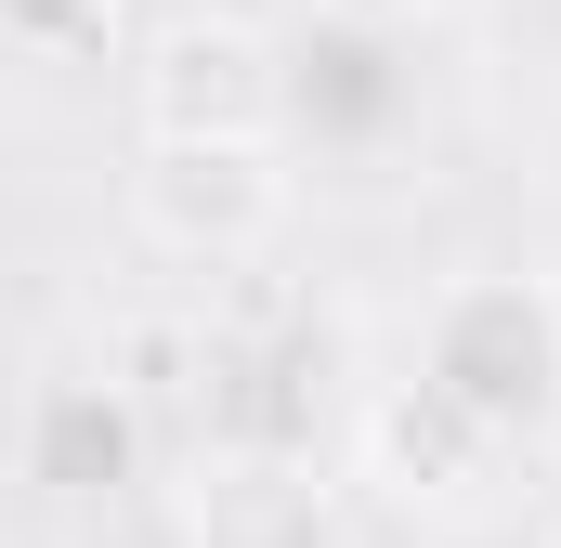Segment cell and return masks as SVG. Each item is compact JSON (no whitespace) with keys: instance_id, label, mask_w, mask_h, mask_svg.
<instances>
[{"instance_id":"cell-1","label":"cell","mask_w":561,"mask_h":548,"mask_svg":"<svg viewBox=\"0 0 561 548\" xmlns=\"http://www.w3.org/2000/svg\"><path fill=\"white\" fill-rule=\"evenodd\" d=\"M419 366L457 379L510 444L561 431V287L549 274H457L419 327Z\"/></svg>"},{"instance_id":"cell-2","label":"cell","mask_w":561,"mask_h":548,"mask_svg":"<svg viewBox=\"0 0 561 548\" xmlns=\"http://www.w3.org/2000/svg\"><path fill=\"white\" fill-rule=\"evenodd\" d=\"M131 118L157 144H275L287 66L249 13H170L131 53Z\"/></svg>"},{"instance_id":"cell-3","label":"cell","mask_w":561,"mask_h":548,"mask_svg":"<svg viewBox=\"0 0 561 548\" xmlns=\"http://www.w3.org/2000/svg\"><path fill=\"white\" fill-rule=\"evenodd\" d=\"M131 236L157 262H262L287 236V170L275 144H157L131 157Z\"/></svg>"},{"instance_id":"cell-4","label":"cell","mask_w":561,"mask_h":548,"mask_svg":"<svg viewBox=\"0 0 561 548\" xmlns=\"http://www.w3.org/2000/svg\"><path fill=\"white\" fill-rule=\"evenodd\" d=\"M170 536L183 548H353V510L300 444H196L170 483Z\"/></svg>"},{"instance_id":"cell-5","label":"cell","mask_w":561,"mask_h":548,"mask_svg":"<svg viewBox=\"0 0 561 548\" xmlns=\"http://www.w3.org/2000/svg\"><path fill=\"white\" fill-rule=\"evenodd\" d=\"M496 457H510V431L470 406L457 379H431V366L366 392V483H379L392 510H431V523L470 510V496L496 483Z\"/></svg>"},{"instance_id":"cell-6","label":"cell","mask_w":561,"mask_h":548,"mask_svg":"<svg viewBox=\"0 0 561 548\" xmlns=\"http://www.w3.org/2000/svg\"><path fill=\"white\" fill-rule=\"evenodd\" d=\"M26 66H105L118 53V0H0Z\"/></svg>"},{"instance_id":"cell-7","label":"cell","mask_w":561,"mask_h":548,"mask_svg":"<svg viewBox=\"0 0 561 548\" xmlns=\"http://www.w3.org/2000/svg\"><path fill=\"white\" fill-rule=\"evenodd\" d=\"M327 26H419V13H444V0H313Z\"/></svg>"}]
</instances>
